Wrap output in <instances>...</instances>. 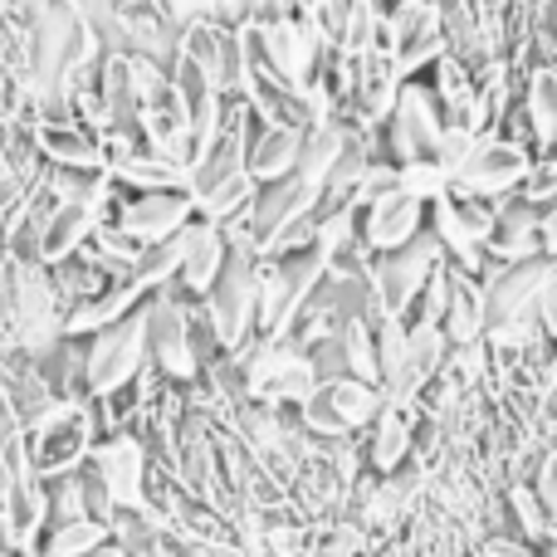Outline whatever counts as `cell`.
Segmentation results:
<instances>
[{
  "label": "cell",
  "mask_w": 557,
  "mask_h": 557,
  "mask_svg": "<svg viewBox=\"0 0 557 557\" xmlns=\"http://www.w3.org/2000/svg\"><path fill=\"white\" fill-rule=\"evenodd\" d=\"M225 255H231V245H225V231L215 221H201V215H196L191 231H186V255H182L176 288H186L191 298H206V294H211V284L225 270Z\"/></svg>",
  "instance_id": "cell-17"
},
{
  "label": "cell",
  "mask_w": 557,
  "mask_h": 557,
  "mask_svg": "<svg viewBox=\"0 0 557 557\" xmlns=\"http://www.w3.org/2000/svg\"><path fill=\"white\" fill-rule=\"evenodd\" d=\"M435 270H441V240H435L431 231L416 235L411 245H401V250H392V255H376V264L367 274H372L382 313H392L406 323V313H411L416 298L425 294V284L435 278Z\"/></svg>",
  "instance_id": "cell-5"
},
{
  "label": "cell",
  "mask_w": 557,
  "mask_h": 557,
  "mask_svg": "<svg viewBox=\"0 0 557 557\" xmlns=\"http://www.w3.org/2000/svg\"><path fill=\"white\" fill-rule=\"evenodd\" d=\"M523 201L529 206H553L557 201V157H548V162L529 166V176H523Z\"/></svg>",
  "instance_id": "cell-27"
},
{
  "label": "cell",
  "mask_w": 557,
  "mask_h": 557,
  "mask_svg": "<svg viewBox=\"0 0 557 557\" xmlns=\"http://www.w3.org/2000/svg\"><path fill=\"white\" fill-rule=\"evenodd\" d=\"M382 392L357 376H337V382H323L298 411V425H304L313 441H347L357 431H372V421L382 416Z\"/></svg>",
  "instance_id": "cell-4"
},
{
  "label": "cell",
  "mask_w": 557,
  "mask_h": 557,
  "mask_svg": "<svg viewBox=\"0 0 557 557\" xmlns=\"http://www.w3.org/2000/svg\"><path fill=\"white\" fill-rule=\"evenodd\" d=\"M250 39H255V54L270 64V74L278 84L298 88V94L313 88V69H318V54H323V39H318V29L308 25L304 15L250 25Z\"/></svg>",
  "instance_id": "cell-8"
},
{
  "label": "cell",
  "mask_w": 557,
  "mask_h": 557,
  "mask_svg": "<svg viewBox=\"0 0 557 557\" xmlns=\"http://www.w3.org/2000/svg\"><path fill=\"white\" fill-rule=\"evenodd\" d=\"M411 435H416V416L411 406H382V416L372 421V441H367V460H372V470L382 474H396L406 465V455H411Z\"/></svg>",
  "instance_id": "cell-21"
},
{
  "label": "cell",
  "mask_w": 557,
  "mask_h": 557,
  "mask_svg": "<svg viewBox=\"0 0 557 557\" xmlns=\"http://www.w3.org/2000/svg\"><path fill=\"white\" fill-rule=\"evenodd\" d=\"M84 557H133V553H127L123 543H113V539H108L103 548H94V553H84Z\"/></svg>",
  "instance_id": "cell-31"
},
{
  "label": "cell",
  "mask_w": 557,
  "mask_h": 557,
  "mask_svg": "<svg viewBox=\"0 0 557 557\" xmlns=\"http://www.w3.org/2000/svg\"><path fill=\"white\" fill-rule=\"evenodd\" d=\"M484 557H539L533 543H519V539H484Z\"/></svg>",
  "instance_id": "cell-29"
},
{
  "label": "cell",
  "mask_w": 557,
  "mask_h": 557,
  "mask_svg": "<svg viewBox=\"0 0 557 557\" xmlns=\"http://www.w3.org/2000/svg\"><path fill=\"white\" fill-rule=\"evenodd\" d=\"M441 333L450 347H470L484 337V288L474 284V274H450V304H445Z\"/></svg>",
  "instance_id": "cell-22"
},
{
  "label": "cell",
  "mask_w": 557,
  "mask_h": 557,
  "mask_svg": "<svg viewBox=\"0 0 557 557\" xmlns=\"http://www.w3.org/2000/svg\"><path fill=\"white\" fill-rule=\"evenodd\" d=\"M304 137L308 133H298V127L260 123V133H255V143H250V157H245L255 186H274V182H284V176H294L298 157H304Z\"/></svg>",
  "instance_id": "cell-19"
},
{
  "label": "cell",
  "mask_w": 557,
  "mask_h": 557,
  "mask_svg": "<svg viewBox=\"0 0 557 557\" xmlns=\"http://www.w3.org/2000/svg\"><path fill=\"white\" fill-rule=\"evenodd\" d=\"M396 186L406 196H416L421 206H435L450 196V172L441 162H411V166H396Z\"/></svg>",
  "instance_id": "cell-25"
},
{
  "label": "cell",
  "mask_w": 557,
  "mask_h": 557,
  "mask_svg": "<svg viewBox=\"0 0 557 557\" xmlns=\"http://www.w3.org/2000/svg\"><path fill=\"white\" fill-rule=\"evenodd\" d=\"M98 231V215L88 206H54L45 215V231H39V264L54 270V264L74 260Z\"/></svg>",
  "instance_id": "cell-20"
},
{
  "label": "cell",
  "mask_w": 557,
  "mask_h": 557,
  "mask_svg": "<svg viewBox=\"0 0 557 557\" xmlns=\"http://www.w3.org/2000/svg\"><path fill=\"white\" fill-rule=\"evenodd\" d=\"M450 362V343L441 327H406V357L396 367V376L382 386V401L392 406H411L425 386L441 376V367Z\"/></svg>",
  "instance_id": "cell-15"
},
{
  "label": "cell",
  "mask_w": 557,
  "mask_h": 557,
  "mask_svg": "<svg viewBox=\"0 0 557 557\" xmlns=\"http://www.w3.org/2000/svg\"><path fill=\"white\" fill-rule=\"evenodd\" d=\"M113 539V533L103 529V523L94 519H78V523H54V529L39 539V557H84L94 548H103V543Z\"/></svg>",
  "instance_id": "cell-24"
},
{
  "label": "cell",
  "mask_w": 557,
  "mask_h": 557,
  "mask_svg": "<svg viewBox=\"0 0 557 557\" xmlns=\"http://www.w3.org/2000/svg\"><path fill=\"white\" fill-rule=\"evenodd\" d=\"M94 474L103 480L113 509L123 513H147V474H152V455L137 435H113V441H98L94 450Z\"/></svg>",
  "instance_id": "cell-10"
},
{
  "label": "cell",
  "mask_w": 557,
  "mask_h": 557,
  "mask_svg": "<svg viewBox=\"0 0 557 557\" xmlns=\"http://www.w3.org/2000/svg\"><path fill=\"white\" fill-rule=\"evenodd\" d=\"M548 274H553L548 255L494 270L490 284H484V333H490V327H499V323L539 318V298H543V284H548Z\"/></svg>",
  "instance_id": "cell-11"
},
{
  "label": "cell",
  "mask_w": 557,
  "mask_h": 557,
  "mask_svg": "<svg viewBox=\"0 0 557 557\" xmlns=\"http://www.w3.org/2000/svg\"><path fill=\"white\" fill-rule=\"evenodd\" d=\"M35 143L39 157H49V166H59V172H84V176L108 172L103 143L84 123H35Z\"/></svg>",
  "instance_id": "cell-16"
},
{
  "label": "cell",
  "mask_w": 557,
  "mask_h": 557,
  "mask_svg": "<svg viewBox=\"0 0 557 557\" xmlns=\"http://www.w3.org/2000/svg\"><path fill=\"white\" fill-rule=\"evenodd\" d=\"M509 504H513V513H519L523 533H529L533 543H539V539H553V523H548V509H543L539 490H529V484H513Z\"/></svg>",
  "instance_id": "cell-26"
},
{
  "label": "cell",
  "mask_w": 557,
  "mask_h": 557,
  "mask_svg": "<svg viewBox=\"0 0 557 557\" xmlns=\"http://www.w3.org/2000/svg\"><path fill=\"white\" fill-rule=\"evenodd\" d=\"M143 367H147V304L137 308V313H127L123 323L88 337V401L113 396L117 386H127Z\"/></svg>",
  "instance_id": "cell-6"
},
{
  "label": "cell",
  "mask_w": 557,
  "mask_h": 557,
  "mask_svg": "<svg viewBox=\"0 0 557 557\" xmlns=\"http://www.w3.org/2000/svg\"><path fill=\"white\" fill-rule=\"evenodd\" d=\"M543 211L539 206H529L519 196V201H504L499 215H494V235L484 250H494L504 264H523V260H539L543 255Z\"/></svg>",
  "instance_id": "cell-18"
},
{
  "label": "cell",
  "mask_w": 557,
  "mask_h": 557,
  "mask_svg": "<svg viewBox=\"0 0 557 557\" xmlns=\"http://www.w3.org/2000/svg\"><path fill=\"white\" fill-rule=\"evenodd\" d=\"M386 54H392L396 74L411 78L416 69L425 64H441L445 59V20L441 10L431 5V0H421V5H401L392 20V29H386Z\"/></svg>",
  "instance_id": "cell-12"
},
{
  "label": "cell",
  "mask_w": 557,
  "mask_h": 557,
  "mask_svg": "<svg viewBox=\"0 0 557 557\" xmlns=\"http://www.w3.org/2000/svg\"><path fill=\"white\" fill-rule=\"evenodd\" d=\"M548 29H553V39H557V0H553V10H548Z\"/></svg>",
  "instance_id": "cell-32"
},
{
  "label": "cell",
  "mask_w": 557,
  "mask_h": 557,
  "mask_svg": "<svg viewBox=\"0 0 557 557\" xmlns=\"http://www.w3.org/2000/svg\"><path fill=\"white\" fill-rule=\"evenodd\" d=\"M425 215H431V206H421L416 196H406L401 186L386 196H376V201L362 206V221H357V231H362V245L376 255H392L401 250V245H411L416 235H425L431 225H425Z\"/></svg>",
  "instance_id": "cell-13"
},
{
  "label": "cell",
  "mask_w": 557,
  "mask_h": 557,
  "mask_svg": "<svg viewBox=\"0 0 557 557\" xmlns=\"http://www.w3.org/2000/svg\"><path fill=\"white\" fill-rule=\"evenodd\" d=\"M441 137H445V117H441L435 94L421 84H401L392 117H386V152H392V166L435 162Z\"/></svg>",
  "instance_id": "cell-7"
},
{
  "label": "cell",
  "mask_w": 557,
  "mask_h": 557,
  "mask_svg": "<svg viewBox=\"0 0 557 557\" xmlns=\"http://www.w3.org/2000/svg\"><path fill=\"white\" fill-rule=\"evenodd\" d=\"M157 5H162L182 29L215 25V5H211V0H157Z\"/></svg>",
  "instance_id": "cell-28"
},
{
  "label": "cell",
  "mask_w": 557,
  "mask_h": 557,
  "mask_svg": "<svg viewBox=\"0 0 557 557\" xmlns=\"http://www.w3.org/2000/svg\"><path fill=\"white\" fill-rule=\"evenodd\" d=\"M0 313H5V327L20 352L39 357L64 337L69 308L54 294V278H49L45 264L5 260V274H0Z\"/></svg>",
  "instance_id": "cell-1"
},
{
  "label": "cell",
  "mask_w": 557,
  "mask_h": 557,
  "mask_svg": "<svg viewBox=\"0 0 557 557\" xmlns=\"http://www.w3.org/2000/svg\"><path fill=\"white\" fill-rule=\"evenodd\" d=\"M529 147L513 137H480L465 166L455 172L450 196H470V201H499L529 176Z\"/></svg>",
  "instance_id": "cell-9"
},
{
  "label": "cell",
  "mask_w": 557,
  "mask_h": 557,
  "mask_svg": "<svg viewBox=\"0 0 557 557\" xmlns=\"http://www.w3.org/2000/svg\"><path fill=\"white\" fill-rule=\"evenodd\" d=\"M543 255H548V260H557V201L553 206H543Z\"/></svg>",
  "instance_id": "cell-30"
},
{
  "label": "cell",
  "mask_w": 557,
  "mask_h": 557,
  "mask_svg": "<svg viewBox=\"0 0 557 557\" xmlns=\"http://www.w3.org/2000/svg\"><path fill=\"white\" fill-rule=\"evenodd\" d=\"M191 304L196 298L176 284L157 288V294L147 298V362H152L172 386L201 382L196 347H191Z\"/></svg>",
  "instance_id": "cell-3"
},
{
  "label": "cell",
  "mask_w": 557,
  "mask_h": 557,
  "mask_svg": "<svg viewBox=\"0 0 557 557\" xmlns=\"http://www.w3.org/2000/svg\"><path fill=\"white\" fill-rule=\"evenodd\" d=\"M523 113H529V127L543 147L557 143V69L543 64L533 69L529 78V94H523Z\"/></svg>",
  "instance_id": "cell-23"
},
{
  "label": "cell",
  "mask_w": 557,
  "mask_h": 557,
  "mask_svg": "<svg viewBox=\"0 0 557 557\" xmlns=\"http://www.w3.org/2000/svg\"><path fill=\"white\" fill-rule=\"evenodd\" d=\"M123 5H152V0H123Z\"/></svg>",
  "instance_id": "cell-33"
},
{
  "label": "cell",
  "mask_w": 557,
  "mask_h": 557,
  "mask_svg": "<svg viewBox=\"0 0 557 557\" xmlns=\"http://www.w3.org/2000/svg\"><path fill=\"white\" fill-rule=\"evenodd\" d=\"M196 221V201L186 191H162V196H133V201L117 211V231L133 245L152 250V245L182 235Z\"/></svg>",
  "instance_id": "cell-14"
},
{
  "label": "cell",
  "mask_w": 557,
  "mask_h": 557,
  "mask_svg": "<svg viewBox=\"0 0 557 557\" xmlns=\"http://www.w3.org/2000/svg\"><path fill=\"white\" fill-rule=\"evenodd\" d=\"M98 450V421H94V401H59L54 411H45L35 425L25 431V460L35 480H59L74 474L94 460Z\"/></svg>",
  "instance_id": "cell-2"
}]
</instances>
